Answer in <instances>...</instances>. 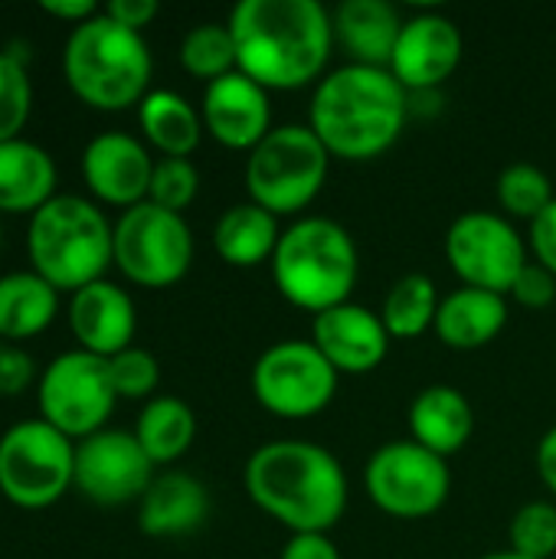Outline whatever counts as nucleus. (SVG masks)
<instances>
[{
  "instance_id": "21",
  "label": "nucleus",
  "mask_w": 556,
  "mask_h": 559,
  "mask_svg": "<svg viewBox=\"0 0 556 559\" xmlns=\"http://www.w3.org/2000/svg\"><path fill=\"white\" fill-rule=\"evenodd\" d=\"M410 432L419 445L449 459L469 445L475 432V409L459 386L433 383L410 403Z\"/></svg>"
},
{
  "instance_id": "14",
  "label": "nucleus",
  "mask_w": 556,
  "mask_h": 559,
  "mask_svg": "<svg viewBox=\"0 0 556 559\" xmlns=\"http://www.w3.org/2000/svg\"><path fill=\"white\" fill-rule=\"evenodd\" d=\"M154 481V462L125 429H102L82 442H75V481L92 504L121 508L141 501L147 485Z\"/></svg>"
},
{
  "instance_id": "41",
  "label": "nucleus",
  "mask_w": 556,
  "mask_h": 559,
  "mask_svg": "<svg viewBox=\"0 0 556 559\" xmlns=\"http://www.w3.org/2000/svg\"><path fill=\"white\" fill-rule=\"evenodd\" d=\"M39 10L56 20H66L69 26H79L98 13L95 0H39Z\"/></svg>"
},
{
  "instance_id": "18",
  "label": "nucleus",
  "mask_w": 556,
  "mask_h": 559,
  "mask_svg": "<svg viewBox=\"0 0 556 559\" xmlns=\"http://www.w3.org/2000/svg\"><path fill=\"white\" fill-rule=\"evenodd\" d=\"M311 341L338 373H370L390 350V331L380 311L357 301L318 311L311 321Z\"/></svg>"
},
{
  "instance_id": "20",
  "label": "nucleus",
  "mask_w": 556,
  "mask_h": 559,
  "mask_svg": "<svg viewBox=\"0 0 556 559\" xmlns=\"http://www.w3.org/2000/svg\"><path fill=\"white\" fill-rule=\"evenodd\" d=\"M210 518V491L187 472H161L138 501V524L147 537H184Z\"/></svg>"
},
{
  "instance_id": "43",
  "label": "nucleus",
  "mask_w": 556,
  "mask_h": 559,
  "mask_svg": "<svg viewBox=\"0 0 556 559\" xmlns=\"http://www.w3.org/2000/svg\"><path fill=\"white\" fill-rule=\"evenodd\" d=\"M475 559H531L524 557V554H518V550H492V554H482V557Z\"/></svg>"
},
{
  "instance_id": "6",
  "label": "nucleus",
  "mask_w": 556,
  "mask_h": 559,
  "mask_svg": "<svg viewBox=\"0 0 556 559\" xmlns=\"http://www.w3.org/2000/svg\"><path fill=\"white\" fill-rule=\"evenodd\" d=\"M360 275V252L351 229L331 216H298L282 229L272 252V278L282 298L308 311L351 301Z\"/></svg>"
},
{
  "instance_id": "22",
  "label": "nucleus",
  "mask_w": 556,
  "mask_h": 559,
  "mask_svg": "<svg viewBox=\"0 0 556 559\" xmlns=\"http://www.w3.org/2000/svg\"><path fill=\"white\" fill-rule=\"evenodd\" d=\"M334 39L351 52V62L387 66L393 59L403 16L390 0H344L331 13Z\"/></svg>"
},
{
  "instance_id": "12",
  "label": "nucleus",
  "mask_w": 556,
  "mask_h": 559,
  "mask_svg": "<svg viewBox=\"0 0 556 559\" xmlns=\"http://www.w3.org/2000/svg\"><path fill=\"white\" fill-rule=\"evenodd\" d=\"M252 393L275 416H315L321 413L334 393L341 373L331 360L315 347V341L288 337L269 344L252 364Z\"/></svg>"
},
{
  "instance_id": "4",
  "label": "nucleus",
  "mask_w": 556,
  "mask_h": 559,
  "mask_svg": "<svg viewBox=\"0 0 556 559\" xmlns=\"http://www.w3.org/2000/svg\"><path fill=\"white\" fill-rule=\"evenodd\" d=\"M151 46L138 29L115 23L105 10L72 26L62 46V75L79 102L98 111L141 105L151 92Z\"/></svg>"
},
{
  "instance_id": "3",
  "label": "nucleus",
  "mask_w": 556,
  "mask_h": 559,
  "mask_svg": "<svg viewBox=\"0 0 556 559\" xmlns=\"http://www.w3.org/2000/svg\"><path fill=\"white\" fill-rule=\"evenodd\" d=\"M406 115L410 92L387 66L344 62L315 85L308 124L334 157L370 160L400 138Z\"/></svg>"
},
{
  "instance_id": "7",
  "label": "nucleus",
  "mask_w": 556,
  "mask_h": 559,
  "mask_svg": "<svg viewBox=\"0 0 556 559\" xmlns=\"http://www.w3.org/2000/svg\"><path fill=\"white\" fill-rule=\"evenodd\" d=\"M328 164L331 151L321 144L311 124H279L249 151V200L275 216L298 213L321 193Z\"/></svg>"
},
{
  "instance_id": "34",
  "label": "nucleus",
  "mask_w": 556,
  "mask_h": 559,
  "mask_svg": "<svg viewBox=\"0 0 556 559\" xmlns=\"http://www.w3.org/2000/svg\"><path fill=\"white\" fill-rule=\"evenodd\" d=\"M200 190V170L193 167L190 157H161L154 160V174H151V190H147V200L164 206V210H174V213H184L193 197Z\"/></svg>"
},
{
  "instance_id": "35",
  "label": "nucleus",
  "mask_w": 556,
  "mask_h": 559,
  "mask_svg": "<svg viewBox=\"0 0 556 559\" xmlns=\"http://www.w3.org/2000/svg\"><path fill=\"white\" fill-rule=\"evenodd\" d=\"M108 373L115 383L118 400H147L161 383V364L144 347H125L121 354L108 357Z\"/></svg>"
},
{
  "instance_id": "27",
  "label": "nucleus",
  "mask_w": 556,
  "mask_h": 559,
  "mask_svg": "<svg viewBox=\"0 0 556 559\" xmlns=\"http://www.w3.org/2000/svg\"><path fill=\"white\" fill-rule=\"evenodd\" d=\"M138 124L164 157H190L206 131L203 115L174 88H151L138 105Z\"/></svg>"
},
{
  "instance_id": "9",
  "label": "nucleus",
  "mask_w": 556,
  "mask_h": 559,
  "mask_svg": "<svg viewBox=\"0 0 556 559\" xmlns=\"http://www.w3.org/2000/svg\"><path fill=\"white\" fill-rule=\"evenodd\" d=\"M193 262V233L184 213L151 200L121 210L115 219V265L144 288H167L187 275Z\"/></svg>"
},
{
  "instance_id": "39",
  "label": "nucleus",
  "mask_w": 556,
  "mask_h": 559,
  "mask_svg": "<svg viewBox=\"0 0 556 559\" xmlns=\"http://www.w3.org/2000/svg\"><path fill=\"white\" fill-rule=\"evenodd\" d=\"M279 559H344L338 544L331 540V534H318V531H308V534H292L282 547V557Z\"/></svg>"
},
{
  "instance_id": "37",
  "label": "nucleus",
  "mask_w": 556,
  "mask_h": 559,
  "mask_svg": "<svg viewBox=\"0 0 556 559\" xmlns=\"http://www.w3.org/2000/svg\"><path fill=\"white\" fill-rule=\"evenodd\" d=\"M36 380L33 357L20 347L0 337V396H20Z\"/></svg>"
},
{
  "instance_id": "8",
  "label": "nucleus",
  "mask_w": 556,
  "mask_h": 559,
  "mask_svg": "<svg viewBox=\"0 0 556 559\" xmlns=\"http://www.w3.org/2000/svg\"><path fill=\"white\" fill-rule=\"evenodd\" d=\"M75 481V442L46 419H26L0 436V495L23 511L52 508Z\"/></svg>"
},
{
  "instance_id": "32",
  "label": "nucleus",
  "mask_w": 556,
  "mask_h": 559,
  "mask_svg": "<svg viewBox=\"0 0 556 559\" xmlns=\"http://www.w3.org/2000/svg\"><path fill=\"white\" fill-rule=\"evenodd\" d=\"M511 550L531 559L556 557V504L554 501H528L518 508L508 527Z\"/></svg>"
},
{
  "instance_id": "16",
  "label": "nucleus",
  "mask_w": 556,
  "mask_h": 559,
  "mask_svg": "<svg viewBox=\"0 0 556 559\" xmlns=\"http://www.w3.org/2000/svg\"><path fill=\"white\" fill-rule=\"evenodd\" d=\"M154 157L128 131L95 134L82 151V180L88 193L111 206H138L147 200Z\"/></svg>"
},
{
  "instance_id": "42",
  "label": "nucleus",
  "mask_w": 556,
  "mask_h": 559,
  "mask_svg": "<svg viewBox=\"0 0 556 559\" xmlns=\"http://www.w3.org/2000/svg\"><path fill=\"white\" fill-rule=\"evenodd\" d=\"M537 472L544 478V485L556 495V426H551L537 445Z\"/></svg>"
},
{
  "instance_id": "10",
  "label": "nucleus",
  "mask_w": 556,
  "mask_h": 559,
  "mask_svg": "<svg viewBox=\"0 0 556 559\" xmlns=\"http://www.w3.org/2000/svg\"><path fill=\"white\" fill-rule=\"evenodd\" d=\"M36 403L39 419H46L72 442L102 432L118 403L108 360L79 347L59 354L56 360H49L36 383Z\"/></svg>"
},
{
  "instance_id": "31",
  "label": "nucleus",
  "mask_w": 556,
  "mask_h": 559,
  "mask_svg": "<svg viewBox=\"0 0 556 559\" xmlns=\"http://www.w3.org/2000/svg\"><path fill=\"white\" fill-rule=\"evenodd\" d=\"M495 190H498V200H501L505 213L521 216V219H537L556 197L547 170H541L537 164H528V160L508 164L498 174Z\"/></svg>"
},
{
  "instance_id": "24",
  "label": "nucleus",
  "mask_w": 556,
  "mask_h": 559,
  "mask_svg": "<svg viewBox=\"0 0 556 559\" xmlns=\"http://www.w3.org/2000/svg\"><path fill=\"white\" fill-rule=\"evenodd\" d=\"M56 160L26 138L0 141V213H36L56 197Z\"/></svg>"
},
{
  "instance_id": "26",
  "label": "nucleus",
  "mask_w": 556,
  "mask_h": 559,
  "mask_svg": "<svg viewBox=\"0 0 556 559\" xmlns=\"http://www.w3.org/2000/svg\"><path fill=\"white\" fill-rule=\"evenodd\" d=\"M59 314V292L36 275L33 269L26 272H10L0 275V337L10 344L29 341L43 334Z\"/></svg>"
},
{
  "instance_id": "2",
  "label": "nucleus",
  "mask_w": 556,
  "mask_h": 559,
  "mask_svg": "<svg viewBox=\"0 0 556 559\" xmlns=\"http://www.w3.org/2000/svg\"><path fill=\"white\" fill-rule=\"evenodd\" d=\"M256 508L292 534H328L347 511V475L338 455L308 439L259 445L242 472Z\"/></svg>"
},
{
  "instance_id": "23",
  "label": "nucleus",
  "mask_w": 556,
  "mask_h": 559,
  "mask_svg": "<svg viewBox=\"0 0 556 559\" xmlns=\"http://www.w3.org/2000/svg\"><path fill=\"white\" fill-rule=\"evenodd\" d=\"M505 324H508L505 295L485 292L475 285H462V288H452L449 295H442L433 331L439 334L442 344H449L456 350H475V347L492 344Z\"/></svg>"
},
{
  "instance_id": "28",
  "label": "nucleus",
  "mask_w": 556,
  "mask_h": 559,
  "mask_svg": "<svg viewBox=\"0 0 556 559\" xmlns=\"http://www.w3.org/2000/svg\"><path fill=\"white\" fill-rule=\"evenodd\" d=\"M197 416L177 396H151L134 423V439L154 465H170L193 445Z\"/></svg>"
},
{
  "instance_id": "19",
  "label": "nucleus",
  "mask_w": 556,
  "mask_h": 559,
  "mask_svg": "<svg viewBox=\"0 0 556 559\" xmlns=\"http://www.w3.org/2000/svg\"><path fill=\"white\" fill-rule=\"evenodd\" d=\"M69 328L79 341V350L108 360L131 347L138 331V311L121 285L98 278L69 298Z\"/></svg>"
},
{
  "instance_id": "5",
  "label": "nucleus",
  "mask_w": 556,
  "mask_h": 559,
  "mask_svg": "<svg viewBox=\"0 0 556 559\" xmlns=\"http://www.w3.org/2000/svg\"><path fill=\"white\" fill-rule=\"evenodd\" d=\"M29 269L56 292H79L115 265V223L79 193H56L26 226Z\"/></svg>"
},
{
  "instance_id": "44",
  "label": "nucleus",
  "mask_w": 556,
  "mask_h": 559,
  "mask_svg": "<svg viewBox=\"0 0 556 559\" xmlns=\"http://www.w3.org/2000/svg\"><path fill=\"white\" fill-rule=\"evenodd\" d=\"M554 559H556V557H554Z\"/></svg>"
},
{
  "instance_id": "15",
  "label": "nucleus",
  "mask_w": 556,
  "mask_h": 559,
  "mask_svg": "<svg viewBox=\"0 0 556 559\" xmlns=\"http://www.w3.org/2000/svg\"><path fill=\"white\" fill-rule=\"evenodd\" d=\"M462 49L465 43L456 20L439 10H423L403 20L390 72L406 92H433L456 72Z\"/></svg>"
},
{
  "instance_id": "25",
  "label": "nucleus",
  "mask_w": 556,
  "mask_h": 559,
  "mask_svg": "<svg viewBox=\"0 0 556 559\" xmlns=\"http://www.w3.org/2000/svg\"><path fill=\"white\" fill-rule=\"evenodd\" d=\"M279 236H282L279 216L272 210L259 206L256 200H242V203L226 206L213 226L216 252L229 265H242V269H252L265 259L272 262Z\"/></svg>"
},
{
  "instance_id": "1",
  "label": "nucleus",
  "mask_w": 556,
  "mask_h": 559,
  "mask_svg": "<svg viewBox=\"0 0 556 559\" xmlns=\"http://www.w3.org/2000/svg\"><path fill=\"white\" fill-rule=\"evenodd\" d=\"M226 23L236 69L265 88L315 82L334 46L331 10L318 0H239Z\"/></svg>"
},
{
  "instance_id": "40",
  "label": "nucleus",
  "mask_w": 556,
  "mask_h": 559,
  "mask_svg": "<svg viewBox=\"0 0 556 559\" xmlns=\"http://www.w3.org/2000/svg\"><path fill=\"white\" fill-rule=\"evenodd\" d=\"M157 0H111L108 7H105V13L115 20V23H121V26H128V29H144L154 16H157Z\"/></svg>"
},
{
  "instance_id": "11",
  "label": "nucleus",
  "mask_w": 556,
  "mask_h": 559,
  "mask_svg": "<svg viewBox=\"0 0 556 559\" xmlns=\"http://www.w3.org/2000/svg\"><path fill=\"white\" fill-rule=\"evenodd\" d=\"M364 485L380 511L393 518H426L446 504L452 472L449 459L416 439H393L367 459Z\"/></svg>"
},
{
  "instance_id": "17",
  "label": "nucleus",
  "mask_w": 556,
  "mask_h": 559,
  "mask_svg": "<svg viewBox=\"0 0 556 559\" xmlns=\"http://www.w3.org/2000/svg\"><path fill=\"white\" fill-rule=\"evenodd\" d=\"M203 128L226 147L252 151L272 131V102L269 88L249 79L246 72L233 69L203 88L200 102Z\"/></svg>"
},
{
  "instance_id": "36",
  "label": "nucleus",
  "mask_w": 556,
  "mask_h": 559,
  "mask_svg": "<svg viewBox=\"0 0 556 559\" xmlns=\"http://www.w3.org/2000/svg\"><path fill=\"white\" fill-rule=\"evenodd\" d=\"M508 295L524 308H547L556 301V275L541 262H528Z\"/></svg>"
},
{
  "instance_id": "38",
  "label": "nucleus",
  "mask_w": 556,
  "mask_h": 559,
  "mask_svg": "<svg viewBox=\"0 0 556 559\" xmlns=\"http://www.w3.org/2000/svg\"><path fill=\"white\" fill-rule=\"evenodd\" d=\"M531 249H534V262H541L544 269H551L556 275V197L554 203L531 219Z\"/></svg>"
},
{
  "instance_id": "30",
  "label": "nucleus",
  "mask_w": 556,
  "mask_h": 559,
  "mask_svg": "<svg viewBox=\"0 0 556 559\" xmlns=\"http://www.w3.org/2000/svg\"><path fill=\"white\" fill-rule=\"evenodd\" d=\"M180 66L197 79H220L236 69V43L229 23H197L180 39Z\"/></svg>"
},
{
  "instance_id": "33",
  "label": "nucleus",
  "mask_w": 556,
  "mask_h": 559,
  "mask_svg": "<svg viewBox=\"0 0 556 559\" xmlns=\"http://www.w3.org/2000/svg\"><path fill=\"white\" fill-rule=\"evenodd\" d=\"M33 108V85L26 62L10 52H0V141L20 138L29 121Z\"/></svg>"
},
{
  "instance_id": "13",
  "label": "nucleus",
  "mask_w": 556,
  "mask_h": 559,
  "mask_svg": "<svg viewBox=\"0 0 556 559\" xmlns=\"http://www.w3.org/2000/svg\"><path fill=\"white\" fill-rule=\"evenodd\" d=\"M446 255L462 285L508 295L528 265V242L508 216L495 210H469L449 223Z\"/></svg>"
},
{
  "instance_id": "29",
  "label": "nucleus",
  "mask_w": 556,
  "mask_h": 559,
  "mask_svg": "<svg viewBox=\"0 0 556 559\" xmlns=\"http://www.w3.org/2000/svg\"><path fill=\"white\" fill-rule=\"evenodd\" d=\"M439 301H442V295L429 275L406 272L387 288L380 318H383L390 337H419L423 331H429L436 324Z\"/></svg>"
}]
</instances>
